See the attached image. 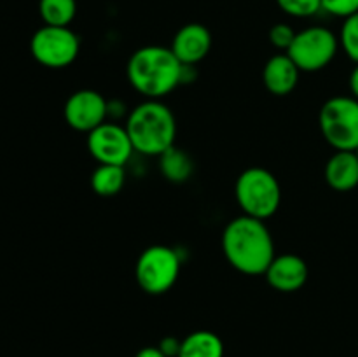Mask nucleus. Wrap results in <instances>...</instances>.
Here are the masks:
<instances>
[{
	"label": "nucleus",
	"instance_id": "a878e982",
	"mask_svg": "<svg viewBox=\"0 0 358 357\" xmlns=\"http://www.w3.org/2000/svg\"><path fill=\"white\" fill-rule=\"evenodd\" d=\"M355 153H357V156H358V147H357V149H355Z\"/></svg>",
	"mask_w": 358,
	"mask_h": 357
},
{
	"label": "nucleus",
	"instance_id": "ddd939ff",
	"mask_svg": "<svg viewBox=\"0 0 358 357\" xmlns=\"http://www.w3.org/2000/svg\"><path fill=\"white\" fill-rule=\"evenodd\" d=\"M299 66L287 52H280L268 59L262 70V83L266 90L275 97H285L296 90L299 83Z\"/></svg>",
	"mask_w": 358,
	"mask_h": 357
},
{
	"label": "nucleus",
	"instance_id": "aec40b11",
	"mask_svg": "<svg viewBox=\"0 0 358 357\" xmlns=\"http://www.w3.org/2000/svg\"><path fill=\"white\" fill-rule=\"evenodd\" d=\"M280 9L294 18H310L322 10V0H276Z\"/></svg>",
	"mask_w": 358,
	"mask_h": 357
},
{
	"label": "nucleus",
	"instance_id": "7ed1b4c3",
	"mask_svg": "<svg viewBox=\"0 0 358 357\" xmlns=\"http://www.w3.org/2000/svg\"><path fill=\"white\" fill-rule=\"evenodd\" d=\"M126 132L136 153L161 156L175 146L177 121L161 100H145L136 105L126 119Z\"/></svg>",
	"mask_w": 358,
	"mask_h": 357
},
{
	"label": "nucleus",
	"instance_id": "a211bd4d",
	"mask_svg": "<svg viewBox=\"0 0 358 357\" xmlns=\"http://www.w3.org/2000/svg\"><path fill=\"white\" fill-rule=\"evenodd\" d=\"M38 13L44 24L69 27L77 13L76 0H38Z\"/></svg>",
	"mask_w": 358,
	"mask_h": 357
},
{
	"label": "nucleus",
	"instance_id": "6e6552de",
	"mask_svg": "<svg viewBox=\"0 0 358 357\" xmlns=\"http://www.w3.org/2000/svg\"><path fill=\"white\" fill-rule=\"evenodd\" d=\"M31 56L48 69H65L72 65L80 51V41L69 27L44 24L30 41Z\"/></svg>",
	"mask_w": 358,
	"mask_h": 357
},
{
	"label": "nucleus",
	"instance_id": "20e7f679",
	"mask_svg": "<svg viewBox=\"0 0 358 357\" xmlns=\"http://www.w3.org/2000/svg\"><path fill=\"white\" fill-rule=\"evenodd\" d=\"M234 195L245 216L266 220L282 203V188L275 175L262 167H252L236 178Z\"/></svg>",
	"mask_w": 358,
	"mask_h": 357
},
{
	"label": "nucleus",
	"instance_id": "b1692460",
	"mask_svg": "<svg viewBox=\"0 0 358 357\" xmlns=\"http://www.w3.org/2000/svg\"><path fill=\"white\" fill-rule=\"evenodd\" d=\"M135 357H166L159 346H145V349L138 350Z\"/></svg>",
	"mask_w": 358,
	"mask_h": 357
},
{
	"label": "nucleus",
	"instance_id": "412c9836",
	"mask_svg": "<svg viewBox=\"0 0 358 357\" xmlns=\"http://www.w3.org/2000/svg\"><path fill=\"white\" fill-rule=\"evenodd\" d=\"M297 31L294 30L290 24L287 23H276L273 24V28L269 30V41L275 46L276 49H282V51H289V48L292 46L294 38H296Z\"/></svg>",
	"mask_w": 358,
	"mask_h": 357
},
{
	"label": "nucleus",
	"instance_id": "423d86ee",
	"mask_svg": "<svg viewBox=\"0 0 358 357\" xmlns=\"http://www.w3.org/2000/svg\"><path fill=\"white\" fill-rule=\"evenodd\" d=\"M180 275V258L168 245H150L138 255L135 279L140 289L152 296L168 293Z\"/></svg>",
	"mask_w": 358,
	"mask_h": 357
},
{
	"label": "nucleus",
	"instance_id": "4468645a",
	"mask_svg": "<svg viewBox=\"0 0 358 357\" xmlns=\"http://www.w3.org/2000/svg\"><path fill=\"white\" fill-rule=\"evenodd\" d=\"M325 181L336 191H352L358 186V156L355 150H336L325 164Z\"/></svg>",
	"mask_w": 358,
	"mask_h": 357
},
{
	"label": "nucleus",
	"instance_id": "dca6fc26",
	"mask_svg": "<svg viewBox=\"0 0 358 357\" xmlns=\"http://www.w3.org/2000/svg\"><path fill=\"white\" fill-rule=\"evenodd\" d=\"M126 184L124 167L117 164H100L96 170L91 174V188L98 196H115L121 192Z\"/></svg>",
	"mask_w": 358,
	"mask_h": 357
},
{
	"label": "nucleus",
	"instance_id": "f3484780",
	"mask_svg": "<svg viewBox=\"0 0 358 357\" xmlns=\"http://www.w3.org/2000/svg\"><path fill=\"white\" fill-rule=\"evenodd\" d=\"M161 160V174L168 178L170 182H185L192 175L194 170V163L189 158V154L185 150L177 149V147H170L166 153H163L159 156Z\"/></svg>",
	"mask_w": 358,
	"mask_h": 357
},
{
	"label": "nucleus",
	"instance_id": "393cba45",
	"mask_svg": "<svg viewBox=\"0 0 358 357\" xmlns=\"http://www.w3.org/2000/svg\"><path fill=\"white\" fill-rule=\"evenodd\" d=\"M350 91H352V97L358 100V63L350 74Z\"/></svg>",
	"mask_w": 358,
	"mask_h": 357
},
{
	"label": "nucleus",
	"instance_id": "39448f33",
	"mask_svg": "<svg viewBox=\"0 0 358 357\" xmlns=\"http://www.w3.org/2000/svg\"><path fill=\"white\" fill-rule=\"evenodd\" d=\"M318 125L324 139L336 150L358 147V100L353 97H332L322 105Z\"/></svg>",
	"mask_w": 358,
	"mask_h": 357
},
{
	"label": "nucleus",
	"instance_id": "0eeeda50",
	"mask_svg": "<svg viewBox=\"0 0 358 357\" xmlns=\"http://www.w3.org/2000/svg\"><path fill=\"white\" fill-rule=\"evenodd\" d=\"M339 37L325 27H310L297 31L287 55L301 72H318L336 58Z\"/></svg>",
	"mask_w": 358,
	"mask_h": 357
},
{
	"label": "nucleus",
	"instance_id": "2eb2a0df",
	"mask_svg": "<svg viewBox=\"0 0 358 357\" xmlns=\"http://www.w3.org/2000/svg\"><path fill=\"white\" fill-rule=\"evenodd\" d=\"M178 357H224V343L215 332L194 331L182 340Z\"/></svg>",
	"mask_w": 358,
	"mask_h": 357
},
{
	"label": "nucleus",
	"instance_id": "9d476101",
	"mask_svg": "<svg viewBox=\"0 0 358 357\" xmlns=\"http://www.w3.org/2000/svg\"><path fill=\"white\" fill-rule=\"evenodd\" d=\"M63 115L70 128L90 133L105 122L108 115V102L98 91L79 90L65 102Z\"/></svg>",
	"mask_w": 358,
	"mask_h": 357
},
{
	"label": "nucleus",
	"instance_id": "9b49d317",
	"mask_svg": "<svg viewBox=\"0 0 358 357\" xmlns=\"http://www.w3.org/2000/svg\"><path fill=\"white\" fill-rule=\"evenodd\" d=\"M170 49L184 66L196 65L208 56L212 49V34L201 23L184 24L175 34Z\"/></svg>",
	"mask_w": 358,
	"mask_h": 357
},
{
	"label": "nucleus",
	"instance_id": "f03ea898",
	"mask_svg": "<svg viewBox=\"0 0 358 357\" xmlns=\"http://www.w3.org/2000/svg\"><path fill=\"white\" fill-rule=\"evenodd\" d=\"M170 48L145 46L136 49L128 62V80L147 100H161L184 80V70Z\"/></svg>",
	"mask_w": 358,
	"mask_h": 357
},
{
	"label": "nucleus",
	"instance_id": "4be33fe9",
	"mask_svg": "<svg viewBox=\"0 0 358 357\" xmlns=\"http://www.w3.org/2000/svg\"><path fill=\"white\" fill-rule=\"evenodd\" d=\"M322 10L338 18H348L358 13V0H322Z\"/></svg>",
	"mask_w": 358,
	"mask_h": 357
},
{
	"label": "nucleus",
	"instance_id": "5701e85b",
	"mask_svg": "<svg viewBox=\"0 0 358 357\" xmlns=\"http://www.w3.org/2000/svg\"><path fill=\"white\" fill-rule=\"evenodd\" d=\"M180 340L173 338V336H168L163 342L159 343V349L163 350L166 357H178V352H180Z\"/></svg>",
	"mask_w": 358,
	"mask_h": 357
},
{
	"label": "nucleus",
	"instance_id": "1a4fd4ad",
	"mask_svg": "<svg viewBox=\"0 0 358 357\" xmlns=\"http://www.w3.org/2000/svg\"><path fill=\"white\" fill-rule=\"evenodd\" d=\"M87 150L100 164L124 167L135 153V147L126 132V126L105 121L87 133Z\"/></svg>",
	"mask_w": 358,
	"mask_h": 357
},
{
	"label": "nucleus",
	"instance_id": "f8f14e48",
	"mask_svg": "<svg viewBox=\"0 0 358 357\" xmlns=\"http://www.w3.org/2000/svg\"><path fill=\"white\" fill-rule=\"evenodd\" d=\"M308 265L301 255L280 254L275 255L264 276L269 286L280 293H296L306 284Z\"/></svg>",
	"mask_w": 358,
	"mask_h": 357
},
{
	"label": "nucleus",
	"instance_id": "6ab92c4d",
	"mask_svg": "<svg viewBox=\"0 0 358 357\" xmlns=\"http://www.w3.org/2000/svg\"><path fill=\"white\" fill-rule=\"evenodd\" d=\"M339 46L350 59L358 63V13L345 18L339 34Z\"/></svg>",
	"mask_w": 358,
	"mask_h": 357
},
{
	"label": "nucleus",
	"instance_id": "f257e3e1",
	"mask_svg": "<svg viewBox=\"0 0 358 357\" xmlns=\"http://www.w3.org/2000/svg\"><path fill=\"white\" fill-rule=\"evenodd\" d=\"M227 262L245 275H264L275 259V241L264 220L250 216L234 217L222 233Z\"/></svg>",
	"mask_w": 358,
	"mask_h": 357
}]
</instances>
